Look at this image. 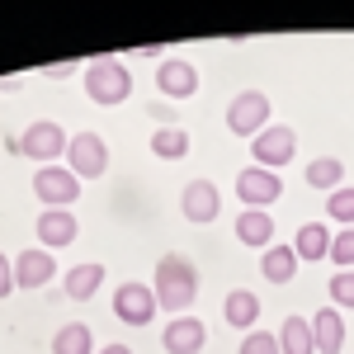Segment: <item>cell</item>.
Listing matches in <instances>:
<instances>
[{"label": "cell", "mask_w": 354, "mask_h": 354, "mask_svg": "<svg viewBox=\"0 0 354 354\" xmlns=\"http://www.w3.org/2000/svg\"><path fill=\"white\" fill-rule=\"evenodd\" d=\"M151 156H161V161H185V156H189V133L175 128V123H161V128L151 133Z\"/></svg>", "instance_id": "23"}, {"label": "cell", "mask_w": 354, "mask_h": 354, "mask_svg": "<svg viewBox=\"0 0 354 354\" xmlns=\"http://www.w3.org/2000/svg\"><path fill=\"white\" fill-rule=\"evenodd\" d=\"M222 322L236 326V330H255V322H260V298L250 288H232L222 298Z\"/></svg>", "instance_id": "16"}, {"label": "cell", "mask_w": 354, "mask_h": 354, "mask_svg": "<svg viewBox=\"0 0 354 354\" xmlns=\"http://www.w3.org/2000/svg\"><path fill=\"white\" fill-rule=\"evenodd\" d=\"M151 293H156V307H165L170 317H189V302L198 298V270L185 255H161L156 260V274H151Z\"/></svg>", "instance_id": "1"}, {"label": "cell", "mask_w": 354, "mask_h": 354, "mask_svg": "<svg viewBox=\"0 0 354 354\" xmlns=\"http://www.w3.org/2000/svg\"><path fill=\"white\" fill-rule=\"evenodd\" d=\"M95 354H133L128 345H104V350H95Z\"/></svg>", "instance_id": "30"}, {"label": "cell", "mask_w": 354, "mask_h": 354, "mask_svg": "<svg viewBox=\"0 0 354 354\" xmlns=\"http://www.w3.org/2000/svg\"><path fill=\"white\" fill-rule=\"evenodd\" d=\"M330 236H335V232H330L326 222H302L298 236H293L298 265H302V260H312V265H317V260H330Z\"/></svg>", "instance_id": "17"}, {"label": "cell", "mask_w": 354, "mask_h": 354, "mask_svg": "<svg viewBox=\"0 0 354 354\" xmlns=\"http://www.w3.org/2000/svg\"><path fill=\"white\" fill-rule=\"evenodd\" d=\"M15 293V265H10V255L0 250V298H10Z\"/></svg>", "instance_id": "29"}, {"label": "cell", "mask_w": 354, "mask_h": 354, "mask_svg": "<svg viewBox=\"0 0 354 354\" xmlns=\"http://www.w3.org/2000/svg\"><path fill=\"white\" fill-rule=\"evenodd\" d=\"M33 194L43 208H71L81 198V180L66 165H43V170H33Z\"/></svg>", "instance_id": "7"}, {"label": "cell", "mask_w": 354, "mask_h": 354, "mask_svg": "<svg viewBox=\"0 0 354 354\" xmlns=\"http://www.w3.org/2000/svg\"><path fill=\"white\" fill-rule=\"evenodd\" d=\"M85 95H90V104L113 109V104H123L133 95V71L118 57H100V62L85 66Z\"/></svg>", "instance_id": "3"}, {"label": "cell", "mask_w": 354, "mask_h": 354, "mask_svg": "<svg viewBox=\"0 0 354 354\" xmlns=\"http://www.w3.org/2000/svg\"><path fill=\"white\" fill-rule=\"evenodd\" d=\"M113 317L118 322H128V326H151L156 322V293L147 288V283H118L113 288Z\"/></svg>", "instance_id": "8"}, {"label": "cell", "mask_w": 354, "mask_h": 354, "mask_svg": "<svg viewBox=\"0 0 354 354\" xmlns=\"http://www.w3.org/2000/svg\"><path fill=\"white\" fill-rule=\"evenodd\" d=\"M330 260H335V270H354V227H340L330 236Z\"/></svg>", "instance_id": "26"}, {"label": "cell", "mask_w": 354, "mask_h": 354, "mask_svg": "<svg viewBox=\"0 0 354 354\" xmlns=\"http://www.w3.org/2000/svg\"><path fill=\"white\" fill-rule=\"evenodd\" d=\"M236 354H279V335L274 330H250Z\"/></svg>", "instance_id": "28"}, {"label": "cell", "mask_w": 354, "mask_h": 354, "mask_svg": "<svg viewBox=\"0 0 354 354\" xmlns=\"http://www.w3.org/2000/svg\"><path fill=\"white\" fill-rule=\"evenodd\" d=\"M208 345V326L198 317H175L165 322V335H161V350L165 354H203Z\"/></svg>", "instance_id": "14"}, {"label": "cell", "mask_w": 354, "mask_h": 354, "mask_svg": "<svg viewBox=\"0 0 354 354\" xmlns=\"http://www.w3.org/2000/svg\"><path fill=\"white\" fill-rule=\"evenodd\" d=\"M180 208H185V218L198 222V227H208V222H218L222 213V194L213 180H189L185 194H180Z\"/></svg>", "instance_id": "12"}, {"label": "cell", "mask_w": 354, "mask_h": 354, "mask_svg": "<svg viewBox=\"0 0 354 354\" xmlns=\"http://www.w3.org/2000/svg\"><path fill=\"white\" fill-rule=\"evenodd\" d=\"M57 279V255L43 245H28L15 255V288H43Z\"/></svg>", "instance_id": "11"}, {"label": "cell", "mask_w": 354, "mask_h": 354, "mask_svg": "<svg viewBox=\"0 0 354 354\" xmlns=\"http://www.w3.org/2000/svg\"><path fill=\"white\" fill-rule=\"evenodd\" d=\"M236 241L241 245H255L260 255L274 245V218L265 208H241V218H236Z\"/></svg>", "instance_id": "15"}, {"label": "cell", "mask_w": 354, "mask_h": 354, "mask_svg": "<svg viewBox=\"0 0 354 354\" xmlns=\"http://www.w3.org/2000/svg\"><path fill=\"white\" fill-rule=\"evenodd\" d=\"M66 147H71V137L62 123L53 118H38V123H28L24 137H5V151H15V156H28L33 165H57L66 156Z\"/></svg>", "instance_id": "2"}, {"label": "cell", "mask_w": 354, "mask_h": 354, "mask_svg": "<svg viewBox=\"0 0 354 354\" xmlns=\"http://www.w3.org/2000/svg\"><path fill=\"white\" fill-rule=\"evenodd\" d=\"M312 335H317V354H340L345 350V322L335 307H322L312 317Z\"/></svg>", "instance_id": "18"}, {"label": "cell", "mask_w": 354, "mask_h": 354, "mask_svg": "<svg viewBox=\"0 0 354 354\" xmlns=\"http://www.w3.org/2000/svg\"><path fill=\"white\" fill-rule=\"evenodd\" d=\"M156 90H161L165 100H189V95H198V66H194L189 57H165L161 66H156Z\"/></svg>", "instance_id": "10"}, {"label": "cell", "mask_w": 354, "mask_h": 354, "mask_svg": "<svg viewBox=\"0 0 354 354\" xmlns=\"http://www.w3.org/2000/svg\"><path fill=\"white\" fill-rule=\"evenodd\" d=\"M265 128H270V95H265V90H241V95L227 104V133L255 142Z\"/></svg>", "instance_id": "4"}, {"label": "cell", "mask_w": 354, "mask_h": 354, "mask_svg": "<svg viewBox=\"0 0 354 354\" xmlns=\"http://www.w3.org/2000/svg\"><path fill=\"white\" fill-rule=\"evenodd\" d=\"M326 213L340 222V227H354V185H345V189L330 194V198H326Z\"/></svg>", "instance_id": "25"}, {"label": "cell", "mask_w": 354, "mask_h": 354, "mask_svg": "<svg viewBox=\"0 0 354 354\" xmlns=\"http://www.w3.org/2000/svg\"><path fill=\"white\" fill-rule=\"evenodd\" d=\"M53 354H95V335L85 322H62L53 330Z\"/></svg>", "instance_id": "22"}, {"label": "cell", "mask_w": 354, "mask_h": 354, "mask_svg": "<svg viewBox=\"0 0 354 354\" xmlns=\"http://www.w3.org/2000/svg\"><path fill=\"white\" fill-rule=\"evenodd\" d=\"M236 198H241L245 208H265V213H270V203H279V198H283V180H279L274 170L245 165L241 175H236Z\"/></svg>", "instance_id": "9"}, {"label": "cell", "mask_w": 354, "mask_h": 354, "mask_svg": "<svg viewBox=\"0 0 354 354\" xmlns=\"http://www.w3.org/2000/svg\"><path fill=\"white\" fill-rule=\"evenodd\" d=\"M250 156H255L260 170H274V175H279L283 165L298 156V133H293L288 123H270L265 133L250 142Z\"/></svg>", "instance_id": "5"}, {"label": "cell", "mask_w": 354, "mask_h": 354, "mask_svg": "<svg viewBox=\"0 0 354 354\" xmlns=\"http://www.w3.org/2000/svg\"><path fill=\"white\" fill-rule=\"evenodd\" d=\"M76 232H81V222H76L71 208H43V213H38V245L53 250V255L62 245L76 241Z\"/></svg>", "instance_id": "13"}, {"label": "cell", "mask_w": 354, "mask_h": 354, "mask_svg": "<svg viewBox=\"0 0 354 354\" xmlns=\"http://www.w3.org/2000/svg\"><path fill=\"white\" fill-rule=\"evenodd\" d=\"M260 274H265L270 283H293V274H298V250H293V245H270V250L260 255Z\"/></svg>", "instance_id": "21"}, {"label": "cell", "mask_w": 354, "mask_h": 354, "mask_svg": "<svg viewBox=\"0 0 354 354\" xmlns=\"http://www.w3.org/2000/svg\"><path fill=\"white\" fill-rule=\"evenodd\" d=\"M66 170H71L76 180H100V175H109V147H104V137L100 133H76L71 137V147H66Z\"/></svg>", "instance_id": "6"}, {"label": "cell", "mask_w": 354, "mask_h": 354, "mask_svg": "<svg viewBox=\"0 0 354 354\" xmlns=\"http://www.w3.org/2000/svg\"><path fill=\"white\" fill-rule=\"evenodd\" d=\"M66 279V298L71 302H90L95 293H100V283H104V265H71V270L62 274Z\"/></svg>", "instance_id": "19"}, {"label": "cell", "mask_w": 354, "mask_h": 354, "mask_svg": "<svg viewBox=\"0 0 354 354\" xmlns=\"http://www.w3.org/2000/svg\"><path fill=\"white\" fill-rule=\"evenodd\" d=\"M326 288H330V307H335V312H340V307H354V270H340Z\"/></svg>", "instance_id": "27"}, {"label": "cell", "mask_w": 354, "mask_h": 354, "mask_svg": "<svg viewBox=\"0 0 354 354\" xmlns=\"http://www.w3.org/2000/svg\"><path fill=\"white\" fill-rule=\"evenodd\" d=\"M312 189H326V194H335V189H345V165L335 161V156H317V161L307 165V175H302Z\"/></svg>", "instance_id": "24"}, {"label": "cell", "mask_w": 354, "mask_h": 354, "mask_svg": "<svg viewBox=\"0 0 354 354\" xmlns=\"http://www.w3.org/2000/svg\"><path fill=\"white\" fill-rule=\"evenodd\" d=\"M279 354H317V335L307 317H288L279 326Z\"/></svg>", "instance_id": "20"}]
</instances>
